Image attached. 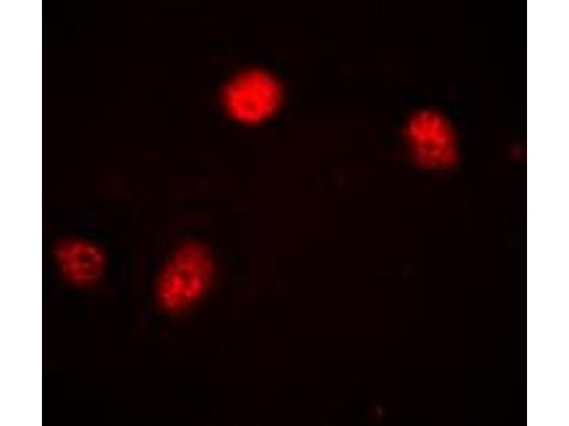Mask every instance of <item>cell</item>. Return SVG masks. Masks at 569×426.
I'll return each mask as SVG.
<instances>
[{
  "mask_svg": "<svg viewBox=\"0 0 569 426\" xmlns=\"http://www.w3.org/2000/svg\"><path fill=\"white\" fill-rule=\"evenodd\" d=\"M216 266L210 250L195 241L179 245L158 275L155 295L161 310L183 314L198 304L209 292Z\"/></svg>",
  "mask_w": 569,
  "mask_h": 426,
  "instance_id": "obj_1",
  "label": "cell"
},
{
  "mask_svg": "<svg viewBox=\"0 0 569 426\" xmlns=\"http://www.w3.org/2000/svg\"><path fill=\"white\" fill-rule=\"evenodd\" d=\"M282 90L277 80L261 70L243 71L225 85L223 100L235 120L255 124L271 116L279 108Z\"/></svg>",
  "mask_w": 569,
  "mask_h": 426,
  "instance_id": "obj_2",
  "label": "cell"
},
{
  "mask_svg": "<svg viewBox=\"0 0 569 426\" xmlns=\"http://www.w3.org/2000/svg\"><path fill=\"white\" fill-rule=\"evenodd\" d=\"M405 133L412 155L420 165L432 168L451 162L454 153L452 133L436 114L422 111L414 114Z\"/></svg>",
  "mask_w": 569,
  "mask_h": 426,
  "instance_id": "obj_3",
  "label": "cell"
},
{
  "mask_svg": "<svg viewBox=\"0 0 569 426\" xmlns=\"http://www.w3.org/2000/svg\"><path fill=\"white\" fill-rule=\"evenodd\" d=\"M58 260L65 276L78 285H87L95 281L103 269L100 253L84 244L66 245L58 253Z\"/></svg>",
  "mask_w": 569,
  "mask_h": 426,
  "instance_id": "obj_4",
  "label": "cell"
}]
</instances>
